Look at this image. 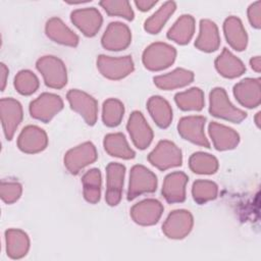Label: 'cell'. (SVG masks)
I'll use <instances>...</instances> for the list:
<instances>
[{"label": "cell", "mask_w": 261, "mask_h": 261, "mask_svg": "<svg viewBox=\"0 0 261 261\" xmlns=\"http://www.w3.org/2000/svg\"><path fill=\"white\" fill-rule=\"evenodd\" d=\"M209 112L215 117L234 123H240L247 117V113L237 108L228 99L225 90L220 87L212 89L209 94Z\"/></svg>", "instance_id": "obj_1"}, {"label": "cell", "mask_w": 261, "mask_h": 261, "mask_svg": "<svg viewBox=\"0 0 261 261\" xmlns=\"http://www.w3.org/2000/svg\"><path fill=\"white\" fill-rule=\"evenodd\" d=\"M175 57L176 50L174 47L163 42H155L144 50L142 61L147 69L159 71L169 67L174 62Z\"/></svg>", "instance_id": "obj_2"}, {"label": "cell", "mask_w": 261, "mask_h": 261, "mask_svg": "<svg viewBox=\"0 0 261 261\" xmlns=\"http://www.w3.org/2000/svg\"><path fill=\"white\" fill-rule=\"evenodd\" d=\"M36 67L42 74L45 85L52 89H62L67 83L66 67L56 56L46 55L39 58Z\"/></svg>", "instance_id": "obj_3"}, {"label": "cell", "mask_w": 261, "mask_h": 261, "mask_svg": "<svg viewBox=\"0 0 261 261\" xmlns=\"http://www.w3.org/2000/svg\"><path fill=\"white\" fill-rule=\"evenodd\" d=\"M148 161L159 170L180 166L182 154L180 149L171 141L162 140L148 155Z\"/></svg>", "instance_id": "obj_4"}, {"label": "cell", "mask_w": 261, "mask_h": 261, "mask_svg": "<svg viewBox=\"0 0 261 261\" xmlns=\"http://www.w3.org/2000/svg\"><path fill=\"white\" fill-rule=\"evenodd\" d=\"M157 189L156 175L144 165L137 164L132 167L127 189V200L132 201L146 193H154Z\"/></svg>", "instance_id": "obj_5"}, {"label": "cell", "mask_w": 261, "mask_h": 261, "mask_svg": "<svg viewBox=\"0 0 261 261\" xmlns=\"http://www.w3.org/2000/svg\"><path fill=\"white\" fill-rule=\"evenodd\" d=\"M97 68L106 79L118 81L130 74L135 69V65L129 55L121 57L99 55L97 58Z\"/></svg>", "instance_id": "obj_6"}, {"label": "cell", "mask_w": 261, "mask_h": 261, "mask_svg": "<svg viewBox=\"0 0 261 261\" xmlns=\"http://www.w3.org/2000/svg\"><path fill=\"white\" fill-rule=\"evenodd\" d=\"M98 158L96 147L91 142H85L68 150L64 155V166L71 174H77L83 168L95 162Z\"/></svg>", "instance_id": "obj_7"}, {"label": "cell", "mask_w": 261, "mask_h": 261, "mask_svg": "<svg viewBox=\"0 0 261 261\" xmlns=\"http://www.w3.org/2000/svg\"><path fill=\"white\" fill-rule=\"evenodd\" d=\"M63 108L60 96L53 93H43L30 103V114L42 122H49Z\"/></svg>", "instance_id": "obj_8"}, {"label": "cell", "mask_w": 261, "mask_h": 261, "mask_svg": "<svg viewBox=\"0 0 261 261\" xmlns=\"http://www.w3.org/2000/svg\"><path fill=\"white\" fill-rule=\"evenodd\" d=\"M194 218L190 211L177 209L169 213L162 225L163 233L173 240L186 238L192 230Z\"/></svg>", "instance_id": "obj_9"}, {"label": "cell", "mask_w": 261, "mask_h": 261, "mask_svg": "<svg viewBox=\"0 0 261 261\" xmlns=\"http://www.w3.org/2000/svg\"><path fill=\"white\" fill-rule=\"evenodd\" d=\"M70 108L77 112L89 125H94L97 121L98 104L95 98L81 90H69L66 94Z\"/></svg>", "instance_id": "obj_10"}, {"label": "cell", "mask_w": 261, "mask_h": 261, "mask_svg": "<svg viewBox=\"0 0 261 261\" xmlns=\"http://www.w3.org/2000/svg\"><path fill=\"white\" fill-rule=\"evenodd\" d=\"M206 118L201 115H190L181 117L177 124L179 136L198 146L210 148V143L204 133Z\"/></svg>", "instance_id": "obj_11"}, {"label": "cell", "mask_w": 261, "mask_h": 261, "mask_svg": "<svg viewBox=\"0 0 261 261\" xmlns=\"http://www.w3.org/2000/svg\"><path fill=\"white\" fill-rule=\"evenodd\" d=\"M125 166L121 163L110 162L106 167L105 200L109 206L119 204L122 197Z\"/></svg>", "instance_id": "obj_12"}, {"label": "cell", "mask_w": 261, "mask_h": 261, "mask_svg": "<svg viewBox=\"0 0 261 261\" xmlns=\"http://www.w3.org/2000/svg\"><path fill=\"white\" fill-rule=\"evenodd\" d=\"M0 116L5 138L10 141L23 118L21 104L13 98H2L0 100Z\"/></svg>", "instance_id": "obj_13"}, {"label": "cell", "mask_w": 261, "mask_h": 261, "mask_svg": "<svg viewBox=\"0 0 261 261\" xmlns=\"http://www.w3.org/2000/svg\"><path fill=\"white\" fill-rule=\"evenodd\" d=\"M132 42V33L129 28L119 21L110 22L105 30L101 44L103 48L109 51L124 50Z\"/></svg>", "instance_id": "obj_14"}, {"label": "cell", "mask_w": 261, "mask_h": 261, "mask_svg": "<svg viewBox=\"0 0 261 261\" xmlns=\"http://www.w3.org/2000/svg\"><path fill=\"white\" fill-rule=\"evenodd\" d=\"M126 129L134 145L138 149L145 150L150 146L153 140V130L146 121L142 112H132L126 124Z\"/></svg>", "instance_id": "obj_15"}, {"label": "cell", "mask_w": 261, "mask_h": 261, "mask_svg": "<svg viewBox=\"0 0 261 261\" xmlns=\"http://www.w3.org/2000/svg\"><path fill=\"white\" fill-rule=\"evenodd\" d=\"M48 137L46 132L37 125H27L17 138V147L28 154H36L46 149Z\"/></svg>", "instance_id": "obj_16"}, {"label": "cell", "mask_w": 261, "mask_h": 261, "mask_svg": "<svg viewBox=\"0 0 261 261\" xmlns=\"http://www.w3.org/2000/svg\"><path fill=\"white\" fill-rule=\"evenodd\" d=\"M163 205L156 199H145L135 204L130 209V217L140 225L148 226L158 222L162 213Z\"/></svg>", "instance_id": "obj_17"}, {"label": "cell", "mask_w": 261, "mask_h": 261, "mask_svg": "<svg viewBox=\"0 0 261 261\" xmlns=\"http://www.w3.org/2000/svg\"><path fill=\"white\" fill-rule=\"evenodd\" d=\"M71 22L87 37H94L100 30L103 17L95 7L73 10L70 13Z\"/></svg>", "instance_id": "obj_18"}, {"label": "cell", "mask_w": 261, "mask_h": 261, "mask_svg": "<svg viewBox=\"0 0 261 261\" xmlns=\"http://www.w3.org/2000/svg\"><path fill=\"white\" fill-rule=\"evenodd\" d=\"M233 95L242 106L247 108L258 107L261 102L260 79L248 77L242 80L234 85Z\"/></svg>", "instance_id": "obj_19"}, {"label": "cell", "mask_w": 261, "mask_h": 261, "mask_svg": "<svg viewBox=\"0 0 261 261\" xmlns=\"http://www.w3.org/2000/svg\"><path fill=\"white\" fill-rule=\"evenodd\" d=\"M189 181L188 175L182 171L168 173L162 185V195L170 203H181L186 200V187Z\"/></svg>", "instance_id": "obj_20"}, {"label": "cell", "mask_w": 261, "mask_h": 261, "mask_svg": "<svg viewBox=\"0 0 261 261\" xmlns=\"http://www.w3.org/2000/svg\"><path fill=\"white\" fill-rule=\"evenodd\" d=\"M208 132L214 148L218 151L234 149L240 143L239 134L224 124L212 121L208 126Z\"/></svg>", "instance_id": "obj_21"}, {"label": "cell", "mask_w": 261, "mask_h": 261, "mask_svg": "<svg viewBox=\"0 0 261 261\" xmlns=\"http://www.w3.org/2000/svg\"><path fill=\"white\" fill-rule=\"evenodd\" d=\"M220 36L216 23L210 19L200 20L199 35L195 41V47L203 52H214L219 48Z\"/></svg>", "instance_id": "obj_22"}, {"label": "cell", "mask_w": 261, "mask_h": 261, "mask_svg": "<svg viewBox=\"0 0 261 261\" xmlns=\"http://www.w3.org/2000/svg\"><path fill=\"white\" fill-rule=\"evenodd\" d=\"M45 32L47 37L55 43L70 47H75L79 44L77 35L58 17H52L47 20Z\"/></svg>", "instance_id": "obj_23"}, {"label": "cell", "mask_w": 261, "mask_h": 261, "mask_svg": "<svg viewBox=\"0 0 261 261\" xmlns=\"http://www.w3.org/2000/svg\"><path fill=\"white\" fill-rule=\"evenodd\" d=\"M223 32L229 46L237 50L243 51L248 44V35L242 20L237 16H228L223 23Z\"/></svg>", "instance_id": "obj_24"}, {"label": "cell", "mask_w": 261, "mask_h": 261, "mask_svg": "<svg viewBox=\"0 0 261 261\" xmlns=\"http://www.w3.org/2000/svg\"><path fill=\"white\" fill-rule=\"evenodd\" d=\"M153 81L157 88L169 91L190 85L194 81V72L185 68H175L168 73L155 76Z\"/></svg>", "instance_id": "obj_25"}, {"label": "cell", "mask_w": 261, "mask_h": 261, "mask_svg": "<svg viewBox=\"0 0 261 261\" xmlns=\"http://www.w3.org/2000/svg\"><path fill=\"white\" fill-rule=\"evenodd\" d=\"M215 68L222 76L226 79H234L241 76L246 67L241 59L234 56L227 48H224L222 52L215 59Z\"/></svg>", "instance_id": "obj_26"}, {"label": "cell", "mask_w": 261, "mask_h": 261, "mask_svg": "<svg viewBox=\"0 0 261 261\" xmlns=\"http://www.w3.org/2000/svg\"><path fill=\"white\" fill-rule=\"evenodd\" d=\"M6 253L11 259H20L30 249V238L21 229L9 228L5 231Z\"/></svg>", "instance_id": "obj_27"}, {"label": "cell", "mask_w": 261, "mask_h": 261, "mask_svg": "<svg viewBox=\"0 0 261 261\" xmlns=\"http://www.w3.org/2000/svg\"><path fill=\"white\" fill-rule=\"evenodd\" d=\"M147 109L155 121L161 127L166 128L172 121V109L168 101L161 96H152L147 102Z\"/></svg>", "instance_id": "obj_28"}, {"label": "cell", "mask_w": 261, "mask_h": 261, "mask_svg": "<svg viewBox=\"0 0 261 261\" xmlns=\"http://www.w3.org/2000/svg\"><path fill=\"white\" fill-rule=\"evenodd\" d=\"M105 151L113 157L121 159H133L136 156L135 151L129 147L125 137L121 133L108 134L103 141Z\"/></svg>", "instance_id": "obj_29"}, {"label": "cell", "mask_w": 261, "mask_h": 261, "mask_svg": "<svg viewBox=\"0 0 261 261\" xmlns=\"http://www.w3.org/2000/svg\"><path fill=\"white\" fill-rule=\"evenodd\" d=\"M195 33V19L190 14L181 15L167 32V38L179 45L188 44Z\"/></svg>", "instance_id": "obj_30"}, {"label": "cell", "mask_w": 261, "mask_h": 261, "mask_svg": "<svg viewBox=\"0 0 261 261\" xmlns=\"http://www.w3.org/2000/svg\"><path fill=\"white\" fill-rule=\"evenodd\" d=\"M83 194L87 202L96 204L101 198V186L102 176L98 168H92L88 170L82 177Z\"/></svg>", "instance_id": "obj_31"}, {"label": "cell", "mask_w": 261, "mask_h": 261, "mask_svg": "<svg viewBox=\"0 0 261 261\" xmlns=\"http://www.w3.org/2000/svg\"><path fill=\"white\" fill-rule=\"evenodd\" d=\"M176 3L174 1H167L163 3L157 11H155L144 23V29L149 34H158L169 17L174 13Z\"/></svg>", "instance_id": "obj_32"}, {"label": "cell", "mask_w": 261, "mask_h": 261, "mask_svg": "<svg viewBox=\"0 0 261 261\" xmlns=\"http://www.w3.org/2000/svg\"><path fill=\"white\" fill-rule=\"evenodd\" d=\"M174 101L177 107L184 111H200L205 104L203 91L196 87L175 94Z\"/></svg>", "instance_id": "obj_33"}, {"label": "cell", "mask_w": 261, "mask_h": 261, "mask_svg": "<svg viewBox=\"0 0 261 261\" xmlns=\"http://www.w3.org/2000/svg\"><path fill=\"white\" fill-rule=\"evenodd\" d=\"M189 166L197 174H213L218 169V160L209 153L196 152L191 155Z\"/></svg>", "instance_id": "obj_34"}, {"label": "cell", "mask_w": 261, "mask_h": 261, "mask_svg": "<svg viewBox=\"0 0 261 261\" xmlns=\"http://www.w3.org/2000/svg\"><path fill=\"white\" fill-rule=\"evenodd\" d=\"M124 106L121 101L115 98H109L103 103L102 120L109 127L117 126L123 117Z\"/></svg>", "instance_id": "obj_35"}, {"label": "cell", "mask_w": 261, "mask_h": 261, "mask_svg": "<svg viewBox=\"0 0 261 261\" xmlns=\"http://www.w3.org/2000/svg\"><path fill=\"white\" fill-rule=\"evenodd\" d=\"M218 194L217 185L208 179H198L193 184L192 195L193 199L198 204H205L214 200Z\"/></svg>", "instance_id": "obj_36"}, {"label": "cell", "mask_w": 261, "mask_h": 261, "mask_svg": "<svg viewBox=\"0 0 261 261\" xmlns=\"http://www.w3.org/2000/svg\"><path fill=\"white\" fill-rule=\"evenodd\" d=\"M39 85V79L33 71L29 69H22L18 71L14 77L15 90L24 96L34 94L38 90Z\"/></svg>", "instance_id": "obj_37"}, {"label": "cell", "mask_w": 261, "mask_h": 261, "mask_svg": "<svg viewBox=\"0 0 261 261\" xmlns=\"http://www.w3.org/2000/svg\"><path fill=\"white\" fill-rule=\"evenodd\" d=\"M99 4L110 16H120L126 20L134 19L135 13L130 3L126 0H103Z\"/></svg>", "instance_id": "obj_38"}, {"label": "cell", "mask_w": 261, "mask_h": 261, "mask_svg": "<svg viewBox=\"0 0 261 261\" xmlns=\"http://www.w3.org/2000/svg\"><path fill=\"white\" fill-rule=\"evenodd\" d=\"M22 193V187L17 181H1L0 196L3 202L6 204H12L16 202Z\"/></svg>", "instance_id": "obj_39"}, {"label": "cell", "mask_w": 261, "mask_h": 261, "mask_svg": "<svg viewBox=\"0 0 261 261\" xmlns=\"http://www.w3.org/2000/svg\"><path fill=\"white\" fill-rule=\"evenodd\" d=\"M248 19L255 29L261 28V1H256L248 7Z\"/></svg>", "instance_id": "obj_40"}, {"label": "cell", "mask_w": 261, "mask_h": 261, "mask_svg": "<svg viewBox=\"0 0 261 261\" xmlns=\"http://www.w3.org/2000/svg\"><path fill=\"white\" fill-rule=\"evenodd\" d=\"M136 6L138 7L139 10L141 11H148L150 10L153 6L157 4V1H150V0H137L135 1Z\"/></svg>", "instance_id": "obj_41"}, {"label": "cell", "mask_w": 261, "mask_h": 261, "mask_svg": "<svg viewBox=\"0 0 261 261\" xmlns=\"http://www.w3.org/2000/svg\"><path fill=\"white\" fill-rule=\"evenodd\" d=\"M8 76V68L4 63L0 64V81H1V91H4L6 86V81Z\"/></svg>", "instance_id": "obj_42"}, {"label": "cell", "mask_w": 261, "mask_h": 261, "mask_svg": "<svg viewBox=\"0 0 261 261\" xmlns=\"http://www.w3.org/2000/svg\"><path fill=\"white\" fill-rule=\"evenodd\" d=\"M250 65L253 70L256 72H260L261 70V58L260 56H255L250 59Z\"/></svg>", "instance_id": "obj_43"}, {"label": "cell", "mask_w": 261, "mask_h": 261, "mask_svg": "<svg viewBox=\"0 0 261 261\" xmlns=\"http://www.w3.org/2000/svg\"><path fill=\"white\" fill-rule=\"evenodd\" d=\"M260 115H261V113L258 112V113L256 114V116H255V122H256V125H257L258 127H260Z\"/></svg>", "instance_id": "obj_44"}]
</instances>
